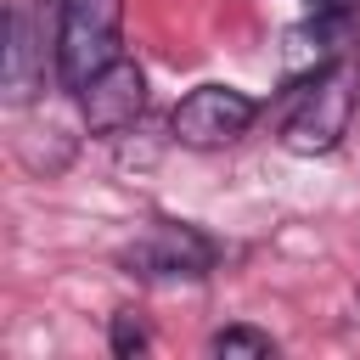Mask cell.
I'll return each mask as SVG.
<instances>
[{
    "label": "cell",
    "instance_id": "cell-1",
    "mask_svg": "<svg viewBox=\"0 0 360 360\" xmlns=\"http://www.w3.org/2000/svg\"><path fill=\"white\" fill-rule=\"evenodd\" d=\"M354 107H360V68H354L349 56H338L332 68H321V73H309V79L298 84V107H292L287 124H281V146L298 152V158L332 152V146L349 135Z\"/></svg>",
    "mask_w": 360,
    "mask_h": 360
},
{
    "label": "cell",
    "instance_id": "cell-2",
    "mask_svg": "<svg viewBox=\"0 0 360 360\" xmlns=\"http://www.w3.org/2000/svg\"><path fill=\"white\" fill-rule=\"evenodd\" d=\"M118 28H124V0H62L56 17V79L62 90H84L107 62H118Z\"/></svg>",
    "mask_w": 360,
    "mask_h": 360
},
{
    "label": "cell",
    "instance_id": "cell-3",
    "mask_svg": "<svg viewBox=\"0 0 360 360\" xmlns=\"http://www.w3.org/2000/svg\"><path fill=\"white\" fill-rule=\"evenodd\" d=\"M118 264L141 281H197L219 264V242L186 219H152L124 253Z\"/></svg>",
    "mask_w": 360,
    "mask_h": 360
},
{
    "label": "cell",
    "instance_id": "cell-4",
    "mask_svg": "<svg viewBox=\"0 0 360 360\" xmlns=\"http://www.w3.org/2000/svg\"><path fill=\"white\" fill-rule=\"evenodd\" d=\"M259 118V101L236 84H197L174 112H169V135L191 152H214V146H231L253 129Z\"/></svg>",
    "mask_w": 360,
    "mask_h": 360
},
{
    "label": "cell",
    "instance_id": "cell-5",
    "mask_svg": "<svg viewBox=\"0 0 360 360\" xmlns=\"http://www.w3.org/2000/svg\"><path fill=\"white\" fill-rule=\"evenodd\" d=\"M79 112H84L90 135H124V129H135V118L146 112V79H141V68L129 56L107 62L79 90Z\"/></svg>",
    "mask_w": 360,
    "mask_h": 360
},
{
    "label": "cell",
    "instance_id": "cell-6",
    "mask_svg": "<svg viewBox=\"0 0 360 360\" xmlns=\"http://www.w3.org/2000/svg\"><path fill=\"white\" fill-rule=\"evenodd\" d=\"M0 90L11 107H28L45 90V28L28 6H11L6 17V56H0Z\"/></svg>",
    "mask_w": 360,
    "mask_h": 360
},
{
    "label": "cell",
    "instance_id": "cell-7",
    "mask_svg": "<svg viewBox=\"0 0 360 360\" xmlns=\"http://www.w3.org/2000/svg\"><path fill=\"white\" fill-rule=\"evenodd\" d=\"M208 354H225V360H264V354H276V338L270 332H259V326H219L214 338H208Z\"/></svg>",
    "mask_w": 360,
    "mask_h": 360
},
{
    "label": "cell",
    "instance_id": "cell-8",
    "mask_svg": "<svg viewBox=\"0 0 360 360\" xmlns=\"http://www.w3.org/2000/svg\"><path fill=\"white\" fill-rule=\"evenodd\" d=\"M107 343H112V354H124V360H129V354H141L152 338H146V321H141L135 309H118V315H112V338H107Z\"/></svg>",
    "mask_w": 360,
    "mask_h": 360
}]
</instances>
